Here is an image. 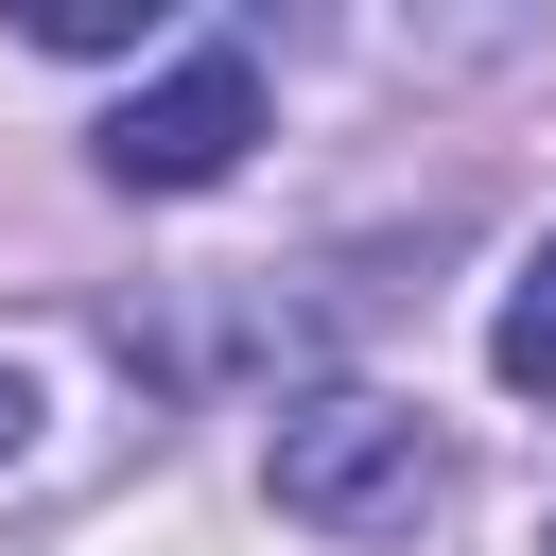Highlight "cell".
Returning a JSON list of instances; mask_svg holds the SVG:
<instances>
[{
	"label": "cell",
	"mask_w": 556,
	"mask_h": 556,
	"mask_svg": "<svg viewBox=\"0 0 556 556\" xmlns=\"http://www.w3.org/2000/svg\"><path fill=\"white\" fill-rule=\"evenodd\" d=\"M278 521H313V539H417L434 521V486H452V452H434V417L417 400H365V382H330V400H278Z\"/></svg>",
	"instance_id": "obj_1"
},
{
	"label": "cell",
	"mask_w": 556,
	"mask_h": 556,
	"mask_svg": "<svg viewBox=\"0 0 556 556\" xmlns=\"http://www.w3.org/2000/svg\"><path fill=\"white\" fill-rule=\"evenodd\" d=\"M243 139H261V52H243V35H191V52L104 122V174H122V191H208V174H243Z\"/></svg>",
	"instance_id": "obj_2"
},
{
	"label": "cell",
	"mask_w": 556,
	"mask_h": 556,
	"mask_svg": "<svg viewBox=\"0 0 556 556\" xmlns=\"http://www.w3.org/2000/svg\"><path fill=\"white\" fill-rule=\"evenodd\" d=\"M17 35H35V52H139L156 0H17Z\"/></svg>",
	"instance_id": "obj_4"
},
{
	"label": "cell",
	"mask_w": 556,
	"mask_h": 556,
	"mask_svg": "<svg viewBox=\"0 0 556 556\" xmlns=\"http://www.w3.org/2000/svg\"><path fill=\"white\" fill-rule=\"evenodd\" d=\"M486 365H504L521 400H556V243L504 278V313H486Z\"/></svg>",
	"instance_id": "obj_3"
},
{
	"label": "cell",
	"mask_w": 556,
	"mask_h": 556,
	"mask_svg": "<svg viewBox=\"0 0 556 556\" xmlns=\"http://www.w3.org/2000/svg\"><path fill=\"white\" fill-rule=\"evenodd\" d=\"M539 556H556V539H539Z\"/></svg>",
	"instance_id": "obj_6"
},
{
	"label": "cell",
	"mask_w": 556,
	"mask_h": 556,
	"mask_svg": "<svg viewBox=\"0 0 556 556\" xmlns=\"http://www.w3.org/2000/svg\"><path fill=\"white\" fill-rule=\"evenodd\" d=\"M35 417H52V400H35V365H0V469L35 452Z\"/></svg>",
	"instance_id": "obj_5"
}]
</instances>
